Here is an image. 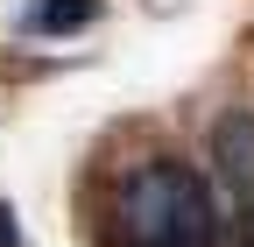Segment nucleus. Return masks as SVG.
I'll return each instance as SVG.
<instances>
[{
	"label": "nucleus",
	"instance_id": "4",
	"mask_svg": "<svg viewBox=\"0 0 254 247\" xmlns=\"http://www.w3.org/2000/svg\"><path fill=\"white\" fill-rule=\"evenodd\" d=\"M0 247H21V233H14V212L0 205Z\"/></svg>",
	"mask_w": 254,
	"mask_h": 247
},
{
	"label": "nucleus",
	"instance_id": "1",
	"mask_svg": "<svg viewBox=\"0 0 254 247\" xmlns=\"http://www.w3.org/2000/svg\"><path fill=\"white\" fill-rule=\"evenodd\" d=\"M106 247H219V205L205 177L177 156H148L120 184Z\"/></svg>",
	"mask_w": 254,
	"mask_h": 247
},
{
	"label": "nucleus",
	"instance_id": "3",
	"mask_svg": "<svg viewBox=\"0 0 254 247\" xmlns=\"http://www.w3.org/2000/svg\"><path fill=\"white\" fill-rule=\"evenodd\" d=\"M85 21H99V0H43L28 14V28H43V36H64V28H85Z\"/></svg>",
	"mask_w": 254,
	"mask_h": 247
},
{
	"label": "nucleus",
	"instance_id": "2",
	"mask_svg": "<svg viewBox=\"0 0 254 247\" xmlns=\"http://www.w3.org/2000/svg\"><path fill=\"white\" fill-rule=\"evenodd\" d=\"M212 163H219V177L240 191V205H254V113H226V120H219Z\"/></svg>",
	"mask_w": 254,
	"mask_h": 247
}]
</instances>
